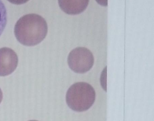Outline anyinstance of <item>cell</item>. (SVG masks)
<instances>
[{
  "instance_id": "6da1fadb",
  "label": "cell",
  "mask_w": 154,
  "mask_h": 121,
  "mask_svg": "<svg viewBox=\"0 0 154 121\" xmlns=\"http://www.w3.org/2000/svg\"><path fill=\"white\" fill-rule=\"evenodd\" d=\"M48 30L45 20L40 15L31 13L24 15L18 20L14 28V33L20 44L33 46L45 39Z\"/></svg>"
},
{
  "instance_id": "7a4b0ae2",
  "label": "cell",
  "mask_w": 154,
  "mask_h": 121,
  "mask_svg": "<svg viewBox=\"0 0 154 121\" xmlns=\"http://www.w3.org/2000/svg\"><path fill=\"white\" fill-rule=\"evenodd\" d=\"M95 91L89 83L78 82L72 85L67 90L66 102L69 107L76 112L89 109L95 101Z\"/></svg>"
},
{
  "instance_id": "3957f363",
  "label": "cell",
  "mask_w": 154,
  "mask_h": 121,
  "mask_svg": "<svg viewBox=\"0 0 154 121\" xmlns=\"http://www.w3.org/2000/svg\"><path fill=\"white\" fill-rule=\"evenodd\" d=\"M67 62L75 72L83 73L90 71L93 66L94 57L91 51L85 47H77L71 51Z\"/></svg>"
},
{
  "instance_id": "277c9868",
  "label": "cell",
  "mask_w": 154,
  "mask_h": 121,
  "mask_svg": "<svg viewBox=\"0 0 154 121\" xmlns=\"http://www.w3.org/2000/svg\"><path fill=\"white\" fill-rule=\"evenodd\" d=\"M18 64V57L14 50L7 47L0 48V76L11 74Z\"/></svg>"
},
{
  "instance_id": "5b68a950",
  "label": "cell",
  "mask_w": 154,
  "mask_h": 121,
  "mask_svg": "<svg viewBox=\"0 0 154 121\" xmlns=\"http://www.w3.org/2000/svg\"><path fill=\"white\" fill-rule=\"evenodd\" d=\"M89 0H58L60 8L71 15L79 14L87 8Z\"/></svg>"
},
{
  "instance_id": "8992f818",
  "label": "cell",
  "mask_w": 154,
  "mask_h": 121,
  "mask_svg": "<svg viewBox=\"0 0 154 121\" xmlns=\"http://www.w3.org/2000/svg\"><path fill=\"white\" fill-rule=\"evenodd\" d=\"M7 9L3 2L0 0V36L7 26Z\"/></svg>"
},
{
  "instance_id": "52a82bcc",
  "label": "cell",
  "mask_w": 154,
  "mask_h": 121,
  "mask_svg": "<svg viewBox=\"0 0 154 121\" xmlns=\"http://www.w3.org/2000/svg\"><path fill=\"white\" fill-rule=\"evenodd\" d=\"M10 2L16 4H21L26 3L29 0H8Z\"/></svg>"
},
{
  "instance_id": "ba28073f",
  "label": "cell",
  "mask_w": 154,
  "mask_h": 121,
  "mask_svg": "<svg viewBox=\"0 0 154 121\" xmlns=\"http://www.w3.org/2000/svg\"><path fill=\"white\" fill-rule=\"evenodd\" d=\"M99 4L102 6H107L108 5V0H96Z\"/></svg>"
},
{
  "instance_id": "9c48e42d",
  "label": "cell",
  "mask_w": 154,
  "mask_h": 121,
  "mask_svg": "<svg viewBox=\"0 0 154 121\" xmlns=\"http://www.w3.org/2000/svg\"><path fill=\"white\" fill-rule=\"evenodd\" d=\"M2 99H3V93H2L1 89L0 88V103H1Z\"/></svg>"
},
{
  "instance_id": "30bf717a",
  "label": "cell",
  "mask_w": 154,
  "mask_h": 121,
  "mask_svg": "<svg viewBox=\"0 0 154 121\" xmlns=\"http://www.w3.org/2000/svg\"><path fill=\"white\" fill-rule=\"evenodd\" d=\"M37 121V120H30V121Z\"/></svg>"
}]
</instances>
